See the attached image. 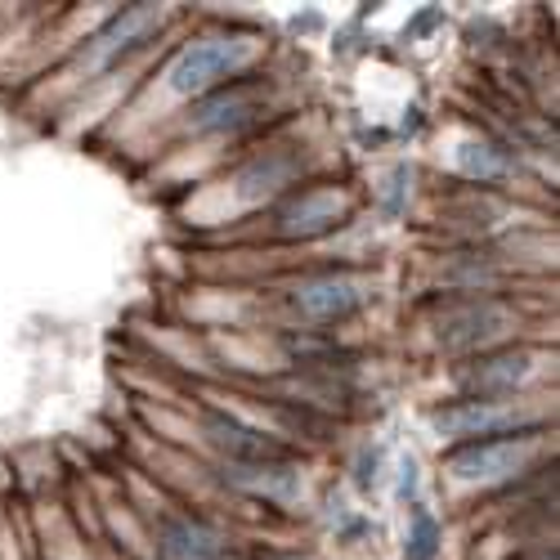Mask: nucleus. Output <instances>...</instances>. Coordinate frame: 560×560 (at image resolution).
Listing matches in <instances>:
<instances>
[{"label":"nucleus","mask_w":560,"mask_h":560,"mask_svg":"<svg viewBox=\"0 0 560 560\" xmlns=\"http://www.w3.org/2000/svg\"><path fill=\"white\" fill-rule=\"evenodd\" d=\"M158 551H162V560H224L229 556V547L215 529H207L198 521H184V516L162 521Z\"/></svg>","instance_id":"nucleus-12"},{"label":"nucleus","mask_w":560,"mask_h":560,"mask_svg":"<svg viewBox=\"0 0 560 560\" xmlns=\"http://www.w3.org/2000/svg\"><path fill=\"white\" fill-rule=\"evenodd\" d=\"M457 162H462V171L471 175V179H493V175L506 171V153L493 149V144H466Z\"/></svg>","instance_id":"nucleus-14"},{"label":"nucleus","mask_w":560,"mask_h":560,"mask_svg":"<svg viewBox=\"0 0 560 560\" xmlns=\"http://www.w3.org/2000/svg\"><path fill=\"white\" fill-rule=\"evenodd\" d=\"M260 117V95L247 85H233V90H220V95H207L198 108H194V121L189 130L194 135H233Z\"/></svg>","instance_id":"nucleus-10"},{"label":"nucleus","mask_w":560,"mask_h":560,"mask_svg":"<svg viewBox=\"0 0 560 560\" xmlns=\"http://www.w3.org/2000/svg\"><path fill=\"white\" fill-rule=\"evenodd\" d=\"M506 328H511V314H506L498 301L471 296V301L448 305V310L435 318V341H440L448 354H462V350H480V346L498 341Z\"/></svg>","instance_id":"nucleus-4"},{"label":"nucleus","mask_w":560,"mask_h":560,"mask_svg":"<svg viewBox=\"0 0 560 560\" xmlns=\"http://www.w3.org/2000/svg\"><path fill=\"white\" fill-rule=\"evenodd\" d=\"M435 542H440V529L431 516H417L412 529H408V560H431L435 556Z\"/></svg>","instance_id":"nucleus-15"},{"label":"nucleus","mask_w":560,"mask_h":560,"mask_svg":"<svg viewBox=\"0 0 560 560\" xmlns=\"http://www.w3.org/2000/svg\"><path fill=\"white\" fill-rule=\"evenodd\" d=\"M260 55V40L247 32H224V36H202L189 40L184 50L171 59L166 68V85L175 100H198L229 77H238L252 68V59Z\"/></svg>","instance_id":"nucleus-1"},{"label":"nucleus","mask_w":560,"mask_h":560,"mask_svg":"<svg viewBox=\"0 0 560 560\" xmlns=\"http://www.w3.org/2000/svg\"><path fill=\"white\" fill-rule=\"evenodd\" d=\"M341 220H346V198L337 189H310L278 211V233L283 238H323Z\"/></svg>","instance_id":"nucleus-7"},{"label":"nucleus","mask_w":560,"mask_h":560,"mask_svg":"<svg viewBox=\"0 0 560 560\" xmlns=\"http://www.w3.org/2000/svg\"><path fill=\"white\" fill-rule=\"evenodd\" d=\"M207 431L215 435V444L229 453V462H269V457H283L278 444L256 431V427H243L238 417H224V412H211L207 417Z\"/></svg>","instance_id":"nucleus-13"},{"label":"nucleus","mask_w":560,"mask_h":560,"mask_svg":"<svg viewBox=\"0 0 560 560\" xmlns=\"http://www.w3.org/2000/svg\"><path fill=\"white\" fill-rule=\"evenodd\" d=\"M162 23H166V10H162V5H130V10H121L117 19H108L104 32H95V36L85 40L81 68H85V72H104V68H113L117 59L135 55L149 36H158Z\"/></svg>","instance_id":"nucleus-3"},{"label":"nucleus","mask_w":560,"mask_h":560,"mask_svg":"<svg viewBox=\"0 0 560 560\" xmlns=\"http://www.w3.org/2000/svg\"><path fill=\"white\" fill-rule=\"evenodd\" d=\"M224 485L243 489L252 498H269V502H292L301 493V471L283 457L269 462H229L224 466Z\"/></svg>","instance_id":"nucleus-9"},{"label":"nucleus","mask_w":560,"mask_h":560,"mask_svg":"<svg viewBox=\"0 0 560 560\" xmlns=\"http://www.w3.org/2000/svg\"><path fill=\"white\" fill-rule=\"evenodd\" d=\"M516 427H538L534 417L525 412H511L506 404H489V399H466V404H453V408H440L435 412V431L444 435H457V440H502L506 431Z\"/></svg>","instance_id":"nucleus-6"},{"label":"nucleus","mask_w":560,"mask_h":560,"mask_svg":"<svg viewBox=\"0 0 560 560\" xmlns=\"http://www.w3.org/2000/svg\"><path fill=\"white\" fill-rule=\"evenodd\" d=\"M296 175H301V158H292V153H260V158H252L238 175H233V194H238L243 202H265L278 189H288Z\"/></svg>","instance_id":"nucleus-11"},{"label":"nucleus","mask_w":560,"mask_h":560,"mask_svg":"<svg viewBox=\"0 0 560 560\" xmlns=\"http://www.w3.org/2000/svg\"><path fill=\"white\" fill-rule=\"evenodd\" d=\"M529 372H534V359L525 350H493V354H480L476 363H466L457 372V382L471 395L489 399V395H506V390L525 386Z\"/></svg>","instance_id":"nucleus-8"},{"label":"nucleus","mask_w":560,"mask_h":560,"mask_svg":"<svg viewBox=\"0 0 560 560\" xmlns=\"http://www.w3.org/2000/svg\"><path fill=\"white\" fill-rule=\"evenodd\" d=\"M542 448V431H521V435H506V440H476L457 453H448V476L462 485H498L521 476L525 466L538 457Z\"/></svg>","instance_id":"nucleus-2"},{"label":"nucleus","mask_w":560,"mask_h":560,"mask_svg":"<svg viewBox=\"0 0 560 560\" xmlns=\"http://www.w3.org/2000/svg\"><path fill=\"white\" fill-rule=\"evenodd\" d=\"M363 292L368 288L350 273H318V278H305V283L292 288V310L310 323H337L363 305Z\"/></svg>","instance_id":"nucleus-5"}]
</instances>
